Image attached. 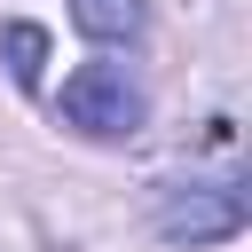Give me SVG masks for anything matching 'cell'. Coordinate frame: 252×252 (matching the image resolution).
Listing matches in <instances>:
<instances>
[{
  "instance_id": "cell-4",
  "label": "cell",
  "mask_w": 252,
  "mask_h": 252,
  "mask_svg": "<svg viewBox=\"0 0 252 252\" xmlns=\"http://www.w3.org/2000/svg\"><path fill=\"white\" fill-rule=\"evenodd\" d=\"M0 55H8L16 87H39V71H47V32H39V24H8V32H0Z\"/></svg>"
},
{
  "instance_id": "cell-2",
  "label": "cell",
  "mask_w": 252,
  "mask_h": 252,
  "mask_svg": "<svg viewBox=\"0 0 252 252\" xmlns=\"http://www.w3.org/2000/svg\"><path fill=\"white\" fill-rule=\"evenodd\" d=\"M158 228H165L173 244H220V236H236V228H244V189H236V181L181 189V197H165Z\"/></svg>"
},
{
  "instance_id": "cell-1",
  "label": "cell",
  "mask_w": 252,
  "mask_h": 252,
  "mask_svg": "<svg viewBox=\"0 0 252 252\" xmlns=\"http://www.w3.org/2000/svg\"><path fill=\"white\" fill-rule=\"evenodd\" d=\"M55 118L79 126L87 142H134L142 134V87L118 71V63H79L55 94Z\"/></svg>"
},
{
  "instance_id": "cell-3",
  "label": "cell",
  "mask_w": 252,
  "mask_h": 252,
  "mask_svg": "<svg viewBox=\"0 0 252 252\" xmlns=\"http://www.w3.org/2000/svg\"><path fill=\"white\" fill-rule=\"evenodd\" d=\"M71 24L94 47H134L150 32V0H71Z\"/></svg>"
}]
</instances>
